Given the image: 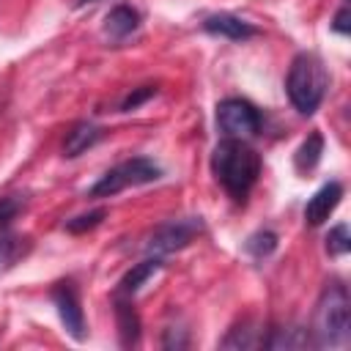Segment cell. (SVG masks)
Instances as JSON below:
<instances>
[{
  "mask_svg": "<svg viewBox=\"0 0 351 351\" xmlns=\"http://www.w3.org/2000/svg\"><path fill=\"white\" fill-rule=\"evenodd\" d=\"M321 154H324V137H321L318 132H313V134L296 148V154H293V165H296V170H299V173L313 170V167L318 165Z\"/></svg>",
  "mask_w": 351,
  "mask_h": 351,
  "instance_id": "17",
  "label": "cell"
},
{
  "mask_svg": "<svg viewBox=\"0 0 351 351\" xmlns=\"http://www.w3.org/2000/svg\"><path fill=\"white\" fill-rule=\"evenodd\" d=\"M156 93V85H143V88H134L123 101H121V110L123 112H132V110H137L143 101H148L151 96Z\"/></svg>",
  "mask_w": 351,
  "mask_h": 351,
  "instance_id": "22",
  "label": "cell"
},
{
  "mask_svg": "<svg viewBox=\"0 0 351 351\" xmlns=\"http://www.w3.org/2000/svg\"><path fill=\"white\" fill-rule=\"evenodd\" d=\"M348 19H351V11H348V3H343L340 11H337L335 19H332V30L340 33V36H346V33L351 30V22H348Z\"/></svg>",
  "mask_w": 351,
  "mask_h": 351,
  "instance_id": "24",
  "label": "cell"
},
{
  "mask_svg": "<svg viewBox=\"0 0 351 351\" xmlns=\"http://www.w3.org/2000/svg\"><path fill=\"white\" fill-rule=\"evenodd\" d=\"M162 346L165 348H186L189 346V335H186V329H176V326H167L165 329V335H162Z\"/></svg>",
  "mask_w": 351,
  "mask_h": 351,
  "instance_id": "23",
  "label": "cell"
},
{
  "mask_svg": "<svg viewBox=\"0 0 351 351\" xmlns=\"http://www.w3.org/2000/svg\"><path fill=\"white\" fill-rule=\"evenodd\" d=\"M351 250V236H348V225H335L332 230H329V236H326V252L332 255V258H343L346 252Z\"/></svg>",
  "mask_w": 351,
  "mask_h": 351,
  "instance_id": "19",
  "label": "cell"
},
{
  "mask_svg": "<svg viewBox=\"0 0 351 351\" xmlns=\"http://www.w3.org/2000/svg\"><path fill=\"white\" fill-rule=\"evenodd\" d=\"M30 252V239L27 236H14V233H0V274L8 271L19 258Z\"/></svg>",
  "mask_w": 351,
  "mask_h": 351,
  "instance_id": "16",
  "label": "cell"
},
{
  "mask_svg": "<svg viewBox=\"0 0 351 351\" xmlns=\"http://www.w3.org/2000/svg\"><path fill=\"white\" fill-rule=\"evenodd\" d=\"M340 197H343V184H337V181L324 184V186L307 200V206H304V222L313 225V228L324 225V222L332 217V211L337 208Z\"/></svg>",
  "mask_w": 351,
  "mask_h": 351,
  "instance_id": "8",
  "label": "cell"
},
{
  "mask_svg": "<svg viewBox=\"0 0 351 351\" xmlns=\"http://www.w3.org/2000/svg\"><path fill=\"white\" fill-rule=\"evenodd\" d=\"M80 3H96V0H80Z\"/></svg>",
  "mask_w": 351,
  "mask_h": 351,
  "instance_id": "25",
  "label": "cell"
},
{
  "mask_svg": "<svg viewBox=\"0 0 351 351\" xmlns=\"http://www.w3.org/2000/svg\"><path fill=\"white\" fill-rule=\"evenodd\" d=\"M162 269V258H148V261H143V263H134L121 280H118V285H115V296H126V299H132L156 271Z\"/></svg>",
  "mask_w": 351,
  "mask_h": 351,
  "instance_id": "12",
  "label": "cell"
},
{
  "mask_svg": "<svg viewBox=\"0 0 351 351\" xmlns=\"http://www.w3.org/2000/svg\"><path fill=\"white\" fill-rule=\"evenodd\" d=\"M197 233H203V219L200 217H184V219H170L154 228V233L145 241L148 255L154 258H165L173 255L178 250H184Z\"/></svg>",
  "mask_w": 351,
  "mask_h": 351,
  "instance_id": "5",
  "label": "cell"
},
{
  "mask_svg": "<svg viewBox=\"0 0 351 351\" xmlns=\"http://www.w3.org/2000/svg\"><path fill=\"white\" fill-rule=\"evenodd\" d=\"M263 329H258L252 321H241L236 324L225 337H222V348H258L263 346Z\"/></svg>",
  "mask_w": 351,
  "mask_h": 351,
  "instance_id": "15",
  "label": "cell"
},
{
  "mask_svg": "<svg viewBox=\"0 0 351 351\" xmlns=\"http://www.w3.org/2000/svg\"><path fill=\"white\" fill-rule=\"evenodd\" d=\"M348 329H351V299L348 291L340 280H329L318 296L315 304V315H313V346L321 348H332V346H343L348 340Z\"/></svg>",
  "mask_w": 351,
  "mask_h": 351,
  "instance_id": "2",
  "label": "cell"
},
{
  "mask_svg": "<svg viewBox=\"0 0 351 351\" xmlns=\"http://www.w3.org/2000/svg\"><path fill=\"white\" fill-rule=\"evenodd\" d=\"M140 27V14L132 5H115L107 16H104V36L110 41H123L129 38L134 30Z\"/></svg>",
  "mask_w": 351,
  "mask_h": 351,
  "instance_id": "11",
  "label": "cell"
},
{
  "mask_svg": "<svg viewBox=\"0 0 351 351\" xmlns=\"http://www.w3.org/2000/svg\"><path fill=\"white\" fill-rule=\"evenodd\" d=\"M115 299V324H118V340L123 348H132L140 343V315L126 296H112Z\"/></svg>",
  "mask_w": 351,
  "mask_h": 351,
  "instance_id": "10",
  "label": "cell"
},
{
  "mask_svg": "<svg viewBox=\"0 0 351 351\" xmlns=\"http://www.w3.org/2000/svg\"><path fill=\"white\" fill-rule=\"evenodd\" d=\"M211 173L233 200H244L261 176V156L244 140L228 137L211 154Z\"/></svg>",
  "mask_w": 351,
  "mask_h": 351,
  "instance_id": "1",
  "label": "cell"
},
{
  "mask_svg": "<svg viewBox=\"0 0 351 351\" xmlns=\"http://www.w3.org/2000/svg\"><path fill=\"white\" fill-rule=\"evenodd\" d=\"M266 348H277V351H291V348H307L313 346V335L304 326H282V329H271V335L263 340Z\"/></svg>",
  "mask_w": 351,
  "mask_h": 351,
  "instance_id": "14",
  "label": "cell"
},
{
  "mask_svg": "<svg viewBox=\"0 0 351 351\" xmlns=\"http://www.w3.org/2000/svg\"><path fill=\"white\" fill-rule=\"evenodd\" d=\"M326 85H329V77H326V69L318 55L302 52L293 58L288 77H285V90H288L291 104L302 115H313L318 110V104L324 101Z\"/></svg>",
  "mask_w": 351,
  "mask_h": 351,
  "instance_id": "3",
  "label": "cell"
},
{
  "mask_svg": "<svg viewBox=\"0 0 351 351\" xmlns=\"http://www.w3.org/2000/svg\"><path fill=\"white\" fill-rule=\"evenodd\" d=\"M244 250H247V255H252L255 261H263V258H269V255L277 250V233H271V230H255V233L244 241Z\"/></svg>",
  "mask_w": 351,
  "mask_h": 351,
  "instance_id": "18",
  "label": "cell"
},
{
  "mask_svg": "<svg viewBox=\"0 0 351 351\" xmlns=\"http://www.w3.org/2000/svg\"><path fill=\"white\" fill-rule=\"evenodd\" d=\"M159 176H162V170H159V165H156L154 159H148V156H132V159H126V162L110 167V170L88 189V195H90V197H110V195H118V192L126 189V186L151 184V181H156Z\"/></svg>",
  "mask_w": 351,
  "mask_h": 351,
  "instance_id": "4",
  "label": "cell"
},
{
  "mask_svg": "<svg viewBox=\"0 0 351 351\" xmlns=\"http://www.w3.org/2000/svg\"><path fill=\"white\" fill-rule=\"evenodd\" d=\"M104 217H107V211H104V208H93V211H88V214H80V217L69 219V222H66V230H69V233H74V236L88 233V230H93Z\"/></svg>",
  "mask_w": 351,
  "mask_h": 351,
  "instance_id": "20",
  "label": "cell"
},
{
  "mask_svg": "<svg viewBox=\"0 0 351 351\" xmlns=\"http://www.w3.org/2000/svg\"><path fill=\"white\" fill-rule=\"evenodd\" d=\"M101 137V129L90 121H77L69 132H66V140H63V156H80L85 154L90 145H96Z\"/></svg>",
  "mask_w": 351,
  "mask_h": 351,
  "instance_id": "13",
  "label": "cell"
},
{
  "mask_svg": "<svg viewBox=\"0 0 351 351\" xmlns=\"http://www.w3.org/2000/svg\"><path fill=\"white\" fill-rule=\"evenodd\" d=\"M25 208V197L19 195H8V197H0V233L8 230V225L16 219V214Z\"/></svg>",
  "mask_w": 351,
  "mask_h": 351,
  "instance_id": "21",
  "label": "cell"
},
{
  "mask_svg": "<svg viewBox=\"0 0 351 351\" xmlns=\"http://www.w3.org/2000/svg\"><path fill=\"white\" fill-rule=\"evenodd\" d=\"M52 302L58 307V315L66 326V332L74 337V340H85V315H82V307H80V296H77V288L71 280H63L52 288Z\"/></svg>",
  "mask_w": 351,
  "mask_h": 351,
  "instance_id": "7",
  "label": "cell"
},
{
  "mask_svg": "<svg viewBox=\"0 0 351 351\" xmlns=\"http://www.w3.org/2000/svg\"><path fill=\"white\" fill-rule=\"evenodd\" d=\"M217 123L228 137H252L261 129L258 110L244 99H225L217 104Z\"/></svg>",
  "mask_w": 351,
  "mask_h": 351,
  "instance_id": "6",
  "label": "cell"
},
{
  "mask_svg": "<svg viewBox=\"0 0 351 351\" xmlns=\"http://www.w3.org/2000/svg\"><path fill=\"white\" fill-rule=\"evenodd\" d=\"M203 30L211 33V36H222V38H230V41H247L258 33L255 25L244 22L241 16H233V14H214V16H206L203 19Z\"/></svg>",
  "mask_w": 351,
  "mask_h": 351,
  "instance_id": "9",
  "label": "cell"
}]
</instances>
